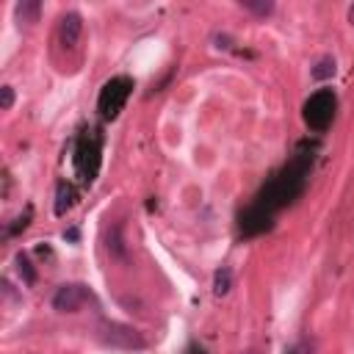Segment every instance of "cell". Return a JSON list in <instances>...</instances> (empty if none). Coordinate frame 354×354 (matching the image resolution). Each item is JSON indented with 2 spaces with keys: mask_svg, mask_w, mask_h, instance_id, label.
Instances as JSON below:
<instances>
[{
  "mask_svg": "<svg viewBox=\"0 0 354 354\" xmlns=\"http://www.w3.org/2000/svg\"><path fill=\"white\" fill-rule=\"evenodd\" d=\"M11 105H14V88H11V86H3V88H0V108L8 111Z\"/></svg>",
  "mask_w": 354,
  "mask_h": 354,
  "instance_id": "16",
  "label": "cell"
},
{
  "mask_svg": "<svg viewBox=\"0 0 354 354\" xmlns=\"http://www.w3.org/2000/svg\"><path fill=\"white\" fill-rule=\"evenodd\" d=\"M335 111H337V97L332 88H318L307 97L304 108H301V116H304V124L315 133H324L332 119H335Z\"/></svg>",
  "mask_w": 354,
  "mask_h": 354,
  "instance_id": "3",
  "label": "cell"
},
{
  "mask_svg": "<svg viewBox=\"0 0 354 354\" xmlns=\"http://www.w3.org/2000/svg\"><path fill=\"white\" fill-rule=\"evenodd\" d=\"M17 19L19 22H36L39 19V11H41V6H39V0H22V3H17Z\"/></svg>",
  "mask_w": 354,
  "mask_h": 354,
  "instance_id": "10",
  "label": "cell"
},
{
  "mask_svg": "<svg viewBox=\"0 0 354 354\" xmlns=\"http://www.w3.org/2000/svg\"><path fill=\"white\" fill-rule=\"evenodd\" d=\"M232 288V271L227 266H221L216 274H213V293L216 296H227Z\"/></svg>",
  "mask_w": 354,
  "mask_h": 354,
  "instance_id": "11",
  "label": "cell"
},
{
  "mask_svg": "<svg viewBox=\"0 0 354 354\" xmlns=\"http://www.w3.org/2000/svg\"><path fill=\"white\" fill-rule=\"evenodd\" d=\"M241 6H243L246 11H252V14H257V17L274 14V3H271V0H241Z\"/></svg>",
  "mask_w": 354,
  "mask_h": 354,
  "instance_id": "13",
  "label": "cell"
},
{
  "mask_svg": "<svg viewBox=\"0 0 354 354\" xmlns=\"http://www.w3.org/2000/svg\"><path fill=\"white\" fill-rule=\"evenodd\" d=\"M348 22H351V25H354V6H351V8H348Z\"/></svg>",
  "mask_w": 354,
  "mask_h": 354,
  "instance_id": "19",
  "label": "cell"
},
{
  "mask_svg": "<svg viewBox=\"0 0 354 354\" xmlns=\"http://www.w3.org/2000/svg\"><path fill=\"white\" fill-rule=\"evenodd\" d=\"M100 155H102V136L97 127L83 130L77 136V147H75V171L83 183H91L100 171Z\"/></svg>",
  "mask_w": 354,
  "mask_h": 354,
  "instance_id": "2",
  "label": "cell"
},
{
  "mask_svg": "<svg viewBox=\"0 0 354 354\" xmlns=\"http://www.w3.org/2000/svg\"><path fill=\"white\" fill-rule=\"evenodd\" d=\"M30 216H33V207H25V213H22V216H17V221L8 227V232H6V235H17V232H22V230L30 224Z\"/></svg>",
  "mask_w": 354,
  "mask_h": 354,
  "instance_id": "15",
  "label": "cell"
},
{
  "mask_svg": "<svg viewBox=\"0 0 354 354\" xmlns=\"http://www.w3.org/2000/svg\"><path fill=\"white\" fill-rule=\"evenodd\" d=\"M17 268H19V274H22V279H25V285H33L36 282V271H33V266H30V260H28V254H17Z\"/></svg>",
  "mask_w": 354,
  "mask_h": 354,
  "instance_id": "14",
  "label": "cell"
},
{
  "mask_svg": "<svg viewBox=\"0 0 354 354\" xmlns=\"http://www.w3.org/2000/svg\"><path fill=\"white\" fill-rule=\"evenodd\" d=\"M290 354H313V346H310V340H299V343H293Z\"/></svg>",
  "mask_w": 354,
  "mask_h": 354,
  "instance_id": "17",
  "label": "cell"
},
{
  "mask_svg": "<svg viewBox=\"0 0 354 354\" xmlns=\"http://www.w3.org/2000/svg\"><path fill=\"white\" fill-rule=\"evenodd\" d=\"M100 340L111 348H144V337L124 324L116 321H102L100 324Z\"/></svg>",
  "mask_w": 354,
  "mask_h": 354,
  "instance_id": "5",
  "label": "cell"
},
{
  "mask_svg": "<svg viewBox=\"0 0 354 354\" xmlns=\"http://www.w3.org/2000/svg\"><path fill=\"white\" fill-rule=\"evenodd\" d=\"M185 354H207V351H205V348H202V346H191V348H188V351H185Z\"/></svg>",
  "mask_w": 354,
  "mask_h": 354,
  "instance_id": "18",
  "label": "cell"
},
{
  "mask_svg": "<svg viewBox=\"0 0 354 354\" xmlns=\"http://www.w3.org/2000/svg\"><path fill=\"white\" fill-rule=\"evenodd\" d=\"M80 30H83L80 14H77V11H66V14L61 17V22H58V39H61V44L72 50V47L77 44V39H80Z\"/></svg>",
  "mask_w": 354,
  "mask_h": 354,
  "instance_id": "8",
  "label": "cell"
},
{
  "mask_svg": "<svg viewBox=\"0 0 354 354\" xmlns=\"http://www.w3.org/2000/svg\"><path fill=\"white\" fill-rule=\"evenodd\" d=\"M75 202H77L75 185L72 183H58V191H55V216H64Z\"/></svg>",
  "mask_w": 354,
  "mask_h": 354,
  "instance_id": "9",
  "label": "cell"
},
{
  "mask_svg": "<svg viewBox=\"0 0 354 354\" xmlns=\"http://www.w3.org/2000/svg\"><path fill=\"white\" fill-rule=\"evenodd\" d=\"M310 75H313V80H326V77H332V75H335V58H332V55H324V58L310 69Z\"/></svg>",
  "mask_w": 354,
  "mask_h": 354,
  "instance_id": "12",
  "label": "cell"
},
{
  "mask_svg": "<svg viewBox=\"0 0 354 354\" xmlns=\"http://www.w3.org/2000/svg\"><path fill=\"white\" fill-rule=\"evenodd\" d=\"M271 227H274V213L260 207V205H254V202L241 213V232L249 235V238L260 235V232H268Z\"/></svg>",
  "mask_w": 354,
  "mask_h": 354,
  "instance_id": "7",
  "label": "cell"
},
{
  "mask_svg": "<svg viewBox=\"0 0 354 354\" xmlns=\"http://www.w3.org/2000/svg\"><path fill=\"white\" fill-rule=\"evenodd\" d=\"M313 152H315V147H310V149L299 147V152L290 158V163H288L282 171H277V174L263 185V191L257 194L254 205H260V207L277 213L279 207H285V205H290L296 196H301L304 183H307V174H310V169H313V158H315Z\"/></svg>",
  "mask_w": 354,
  "mask_h": 354,
  "instance_id": "1",
  "label": "cell"
},
{
  "mask_svg": "<svg viewBox=\"0 0 354 354\" xmlns=\"http://www.w3.org/2000/svg\"><path fill=\"white\" fill-rule=\"evenodd\" d=\"M130 91H133V80H130V77H124V75L111 77V80L100 88V97H97V111H100V116H102L105 122H113V119L124 111Z\"/></svg>",
  "mask_w": 354,
  "mask_h": 354,
  "instance_id": "4",
  "label": "cell"
},
{
  "mask_svg": "<svg viewBox=\"0 0 354 354\" xmlns=\"http://www.w3.org/2000/svg\"><path fill=\"white\" fill-rule=\"evenodd\" d=\"M88 301H94V296H91L88 285H83V282L61 285V288L55 290V296H53V307H55L58 313H77V310H80L83 304H88Z\"/></svg>",
  "mask_w": 354,
  "mask_h": 354,
  "instance_id": "6",
  "label": "cell"
}]
</instances>
